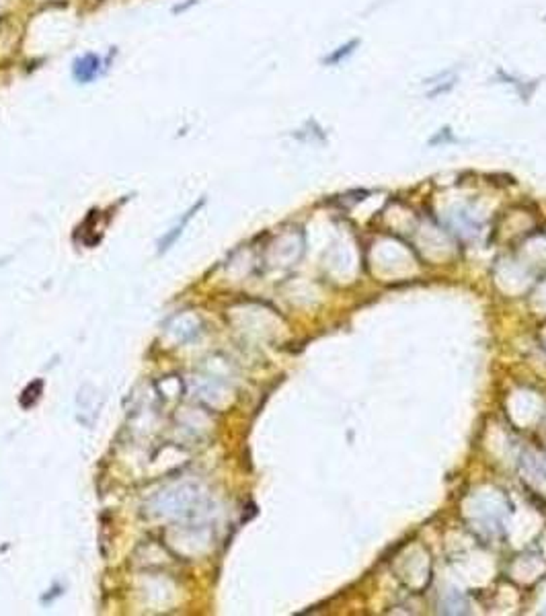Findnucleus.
<instances>
[{
  "label": "nucleus",
  "mask_w": 546,
  "mask_h": 616,
  "mask_svg": "<svg viewBox=\"0 0 546 616\" xmlns=\"http://www.w3.org/2000/svg\"><path fill=\"white\" fill-rule=\"evenodd\" d=\"M101 66H103V62L97 54H87L74 62V78L78 82L87 85L101 74Z\"/></svg>",
  "instance_id": "f257e3e1"
},
{
  "label": "nucleus",
  "mask_w": 546,
  "mask_h": 616,
  "mask_svg": "<svg viewBox=\"0 0 546 616\" xmlns=\"http://www.w3.org/2000/svg\"><path fill=\"white\" fill-rule=\"evenodd\" d=\"M201 206H204V199H201V202H199V204H197V206H193V208H191L190 212H187V214H185V216H183V220H181V222H179V224H177V226H175V228H173V230H170V233H168V235H166V237L163 238V240H161V242H159V253H165L166 249H168V247H170V245H173V242H175V240H177V238L181 237V233H183V228H185V226H187V224H190L191 216H193V214L197 212V210H199V208H201Z\"/></svg>",
  "instance_id": "f03ea898"
},
{
  "label": "nucleus",
  "mask_w": 546,
  "mask_h": 616,
  "mask_svg": "<svg viewBox=\"0 0 546 616\" xmlns=\"http://www.w3.org/2000/svg\"><path fill=\"white\" fill-rule=\"evenodd\" d=\"M359 46V39H352L349 44H343L341 48L337 49V51H333L331 56H327L325 58V64H339L343 58H347V56H352L354 54V49Z\"/></svg>",
  "instance_id": "7ed1b4c3"
}]
</instances>
